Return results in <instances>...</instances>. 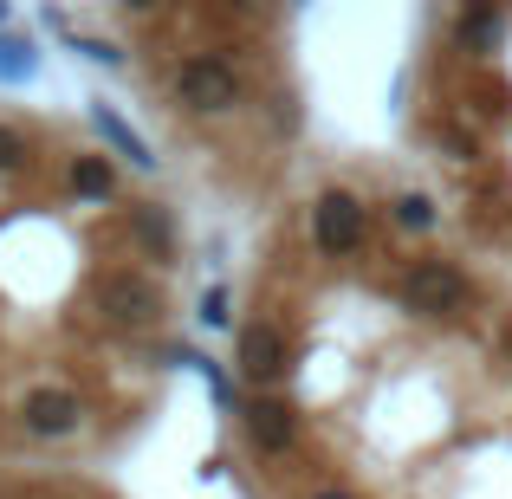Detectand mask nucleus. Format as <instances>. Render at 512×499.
Here are the masks:
<instances>
[{
	"label": "nucleus",
	"instance_id": "nucleus-1",
	"mask_svg": "<svg viewBox=\"0 0 512 499\" xmlns=\"http://www.w3.org/2000/svg\"><path fill=\"white\" fill-rule=\"evenodd\" d=\"M175 91H182L188 111H234L240 104V72L227 52H195V59L175 72Z\"/></svg>",
	"mask_w": 512,
	"mask_h": 499
},
{
	"label": "nucleus",
	"instance_id": "nucleus-2",
	"mask_svg": "<svg viewBox=\"0 0 512 499\" xmlns=\"http://www.w3.org/2000/svg\"><path fill=\"white\" fill-rule=\"evenodd\" d=\"M98 312L111 318V325L137 331V325H150V318L163 312V286H156L150 273H104L98 279Z\"/></svg>",
	"mask_w": 512,
	"mask_h": 499
},
{
	"label": "nucleus",
	"instance_id": "nucleus-3",
	"mask_svg": "<svg viewBox=\"0 0 512 499\" xmlns=\"http://www.w3.org/2000/svg\"><path fill=\"white\" fill-rule=\"evenodd\" d=\"M312 234H318V247H325L331 260L357 253L363 247V208H357V195L325 188V195H318V208H312Z\"/></svg>",
	"mask_w": 512,
	"mask_h": 499
},
{
	"label": "nucleus",
	"instance_id": "nucleus-4",
	"mask_svg": "<svg viewBox=\"0 0 512 499\" xmlns=\"http://www.w3.org/2000/svg\"><path fill=\"white\" fill-rule=\"evenodd\" d=\"M409 305L428 318H454L467 305V273H454L448 260H422L409 273Z\"/></svg>",
	"mask_w": 512,
	"mask_h": 499
},
{
	"label": "nucleus",
	"instance_id": "nucleus-5",
	"mask_svg": "<svg viewBox=\"0 0 512 499\" xmlns=\"http://www.w3.org/2000/svg\"><path fill=\"white\" fill-rule=\"evenodd\" d=\"M78 396L72 389H33V396H26V428H33V435H72L78 428Z\"/></svg>",
	"mask_w": 512,
	"mask_h": 499
},
{
	"label": "nucleus",
	"instance_id": "nucleus-6",
	"mask_svg": "<svg viewBox=\"0 0 512 499\" xmlns=\"http://www.w3.org/2000/svg\"><path fill=\"white\" fill-rule=\"evenodd\" d=\"M240 370H247L253 383L279 376V370H286V337H279L273 325H253V331H240Z\"/></svg>",
	"mask_w": 512,
	"mask_h": 499
},
{
	"label": "nucleus",
	"instance_id": "nucleus-7",
	"mask_svg": "<svg viewBox=\"0 0 512 499\" xmlns=\"http://www.w3.org/2000/svg\"><path fill=\"white\" fill-rule=\"evenodd\" d=\"M247 435L260 448H292V409L286 402H253L247 409Z\"/></svg>",
	"mask_w": 512,
	"mask_h": 499
},
{
	"label": "nucleus",
	"instance_id": "nucleus-8",
	"mask_svg": "<svg viewBox=\"0 0 512 499\" xmlns=\"http://www.w3.org/2000/svg\"><path fill=\"white\" fill-rule=\"evenodd\" d=\"M72 188H78L85 201H111L117 175H111V163H104V156H78V163H72Z\"/></svg>",
	"mask_w": 512,
	"mask_h": 499
},
{
	"label": "nucleus",
	"instance_id": "nucleus-9",
	"mask_svg": "<svg viewBox=\"0 0 512 499\" xmlns=\"http://www.w3.org/2000/svg\"><path fill=\"white\" fill-rule=\"evenodd\" d=\"M98 130H104V137H111V143H117V150H124V156H130V163H156V156H150V150H143V137H137V130H130V124H124V117H111V111H104V104H98Z\"/></svg>",
	"mask_w": 512,
	"mask_h": 499
},
{
	"label": "nucleus",
	"instance_id": "nucleus-10",
	"mask_svg": "<svg viewBox=\"0 0 512 499\" xmlns=\"http://www.w3.org/2000/svg\"><path fill=\"white\" fill-rule=\"evenodd\" d=\"M137 234L150 240L156 253H175V227H169V214H156V208H137Z\"/></svg>",
	"mask_w": 512,
	"mask_h": 499
},
{
	"label": "nucleus",
	"instance_id": "nucleus-11",
	"mask_svg": "<svg viewBox=\"0 0 512 499\" xmlns=\"http://www.w3.org/2000/svg\"><path fill=\"white\" fill-rule=\"evenodd\" d=\"M26 72H33V52L20 39H0V78H26Z\"/></svg>",
	"mask_w": 512,
	"mask_h": 499
},
{
	"label": "nucleus",
	"instance_id": "nucleus-12",
	"mask_svg": "<svg viewBox=\"0 0 512 499\" xmlns=\"http://www.w3.org/2000/svg\"><path fill=\"white\" fill-rule=\"evenodd\" d=\"M396 221H402V227H435V208H428L422 195H402V201H396Z\"/></svg>",
	"mask_w": 512,
	"mask_h": 499
},
{
	"label": "nucleus",
	"instance_id": "nucleus-13",
	"mask_svg": "<svg viewBox=\"0 0 512 499\" xmlns=\"http://www.w3.org/2000/svg\"><path fill=\"white\" fill-rule=\"evenodd\" d=\"M20 163H26V143L13 130H0V169H20Z\"/></svg>",
	"mask_w": 512,
	"mask_h": 499
},
{
	"label": "nucleus",
	"instance_id": "nucleus-14",
	"mask_svg": "<svg viewBox=\"0 0 512 499\" xmlns=\"http://www.w3.org/2000/svg\"><path fill=\"white\" fill-rule=\"evenodd\" d=\"M493 26H500V20H493V13H474V20H461V39H487Z\"/></svg>",
	"mask_w": 512,
	"mask_h": 499
},
{
	"label": "nucleus",
	"instance_id": "nucleus-15",
	"mask_svg": "<svg viewBox=\"0 0 512 499\" xmlns=\"http://www.w3.org/2000/svg\"><path fill=\"white\" fill-rule=\"evenodd\" d=\"M201 318H208V325H221V318H227V292H208V299H201Z\"/></svg>",
	"mask_w": 512,
	"mask_h": 499
},
{
	"label": "nucleus",
	"instance_id": "nucleus-16",
	"mask_svg": "<svg viewBox=\"0 0 512 499\" xmlns=\"http://www.w3.org/2000/svg\"><path fill=\"white\" fill-rule=\"evenodd\" d=\"M318 499H350V493H318Z\"/></svg>",
	"mask_w": 512,
	"mask_h": 499
},
{
	"label": "nucleus",
	"instance_id": "nucleus-17",
	"mask_svg": "<svg viewBox=\"0 0 512 499\" xmlns=\"http://www.w3.org/2000/svg\"><path fill=\"white\" fill-rule=\"evenodd\" d=\"M0 20H7V7H0Z\"/></svg>",
	"mask_w": 512,
	"mask_h": 499
}]
</instances>
